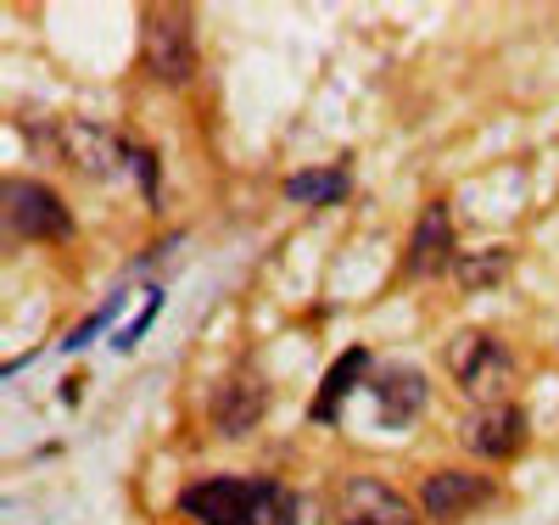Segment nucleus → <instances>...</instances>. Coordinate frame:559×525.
Masks as SVG:
<instances>
[{
	"label": "nucleus",
	"instance_id": "1",
	"mask_svg": "<svg viewBox=\"0 0 559 525\" xmlns=\"http://www.w3.org/2000/svg\"><path fill=\"white\" fill-rule=\"evenodd\" d=\"M280 492H286V487H274V481L207 475V481H197V487L179 492V509L191 514V520H202V525H269Z\"/></svg>",
	"mask_w": 559,
	"mask_h": 525
},
{
	"label": "nucleus",
	"instance_id": "2",
	"mask_svg": "<svg viewBox=\"0 0 559 525\" xmlns=\"http://www.w3.org/2000/svg\"><path fill=\"white\" fill-rule=\"evenodd\" d=\"M448 369H453V380H459V386L471 392L481 408L509 403V386H515V358H509L492 336H481V330H464V336H453Z\"/></svg>",
	"mask_w": 559,
	"mask_h": 525
},
{
	"label": "nucleus",
	"instance_id": "3",
	"mask_svg": "<svg viewBox=\"0 0 559 525\" xmlns=\"http://www.w3.org/2000/svg\"><path fill=\"white\" fill-rule=\"evenodd\" d=\"M140 28H146V68L163 84L179 90V84L197 79V28L179 7H152L146 17H140Z\"/></svg>",
	"mask_w": 559,
	"mask_h": 525
},
{
	"label": "nucleus",
	"instance_id": "4",
	"mask_svg": "<svg viewBox=\"0 0 559 525\" xmlns=\"http://www.w3.org/2000/svg\"><path fill=\"white\" fill-rule=\"evenodd\" d=\"M0 202H7V229H17L23 241H68L73 235V218L57 202V190H45L34 179H7Z\"/></svg>",
	"mask_w": 559,
	"mask_h": 525
},
{
	"label": "nucleus",
	"instance_id": "5",
	"mask_svg": "<svg viewBox=\"0 0 559 525\" xmlns=\"http://www.w3.org/2000/svg\"><path fill=\"white\" fill-rule=\"evenodd\" d=\"M336 525H419L414 520V503L403 492H392L376 475H347L336 487Z\"/></svg>",
	"mask_w": 559,
	"mask_h": 525
},
{
	"label": "nucleus",
	"instance_id": "6",
	"mask_svg": "<svg viewBox=\"0 0 559 525\" xmlns=\"http://www.w3.org/2000/svg\"><path fill=\"white\" fill-rule=\"evenodd\" d=\"M487 498H492V481H487V475H471V469H437L431 481H426V492H419V509H426V520L453 525V520H464L471 509H481Z\"/></svg>",
	"mask_w": 559,
	"mask_h": 525
},
{
	"label": "nucleus",
	"instance_id": "7",
	"mask_svg": "<svg viewBox=\"0 0 559 525\" xmlns=\"http://www.w3.org/2000/svg\"><path fill=\"white\" fill-rule=\"evenodd\" d=\"M57 146L62 157L79 168V174H96V179H112L123 168V146H118V134L102 129V123H84V118H68L57 129Z\"/></svg>",
	"mask_w": 559,
	"mask_h": 525
},
{
	"label": "nucleus",
	"instance_id": "8",
	"mask_svg": "<svg viewBox=\"0 0 559 525\" xmlns=\"http://www.w3.org/2000/svg\"><path fill=\"white\" fill-rule=\"evenodd\" d=\"M464 448L481 453V458H515L521 442H526V414L515 403H492V408H476L471 425H464Z\"/></svg>",
	"mask_w": 559,
	"mask_h": 525
},
{
	"label": "nucleus",
	"instance_id": "9",
	"mask_svg": "<svg viewBox=\"0 0 559 525\" xmlns=\"http://www.w3.org/2000/svg\"><path fill=\"white\" fill-rule=\"evenodd\" d=\"M258 419H263V386H258L252 369H236L213 392V431L218 437H247V431H258Z\"/></svg>",
	"mask_w": 559,
	"mask_h": 525
},
{
	"label": "nucleus",
	"instance_id": "10",
	"mask_svg": "<svg viewBox=\"0 0 559 525\" xmlns=\"http://www.w3.org/2000/svg\"><path fill=\"white\" fill-rule=\"evenodd\" d=\"M453 263H459V241H453L448 207H426V213H419V224H414V235H408L403 269L426 279V274H442V269H453Z\"/></svg>",
	"mask_w": 559,
	"mask_h": 525
},
{
	"label": "nucleus",
	"instance_id": "11",
	"mask_svg": "<svg viewBox=\"0 0 559 525\" xmlns=\"http://www.w3.org/2000/svg\"><path fill=\"white\" fill-rule=\"evenodd\" d=\"M376 403H381V419L386 425H408L419 408H426V374L408 369V363H392L376 374Z\"/></svg>",
	"mask_w": 559,
	"mask_h": 525
},
{
	"label": "nucleus",
	"instance_id": "12",
	"mask_svg": "<svg viewBox=\"0 0 559 525\" xmlns=\"http://www.w3.org/2000/svg\"><path fill=\"white\" fill-rule=\"evenodd\" d=\"M369 369V353L364 347H347L336 363H331V374H324V386H319V397H313V419H336L342 414V403H347V392H353V380Z\"/></svg>",
	"mask_w": 559,
	"mask_h": 525
},
{
	"label": "nucleus",
	"instance_id": "13",
	"mask_svg": "<svg viewBox=\"0 0 559 525\" xmlns=\"http://www.w3.org/2000/svg\"><path fill=\"white\" fill-rule=\"evenodd\" d=\"M509 247H481V252H464L453 269H459V285H471V291H481V285H498L509 274Z\"/></svg>",
	"mask_w": 559,
	"mask_h": 525
},
{
	"label": "nucleus",
	"instance_id": "14",
	"mask_svg": "<svg viewBox=\"0 0 559 525\" xmlns=\"http://www.w3.org/2000/svg\"><path fill=\"white\" fill-rule=\"evenodd\" d=\"M353 190V179L342 174V168H331V174H297L292 184H286V196L292 202H342Z\"/></svg>",
	"mask_w": 559,
	"mask_h": 525
},
{
	"label": "nucleus",
	"instance_id": "15",
	"mask_svg": "<svg viewBox=\"0 0 559 525\" xmlns=\"http://www.w3.org/2000/svg\"><path fill=\"white\" fill-rule=\"evenodd\" d=\"M269 525H324V503L313 492H280Z\"/></svg>",
	"mask_w": 559,
	"mask_h": 525
},
{
	"label": "nucleus",
	"instance_id": "16",
	"mask_svg": "<svg viewBox=\"0 0 559 525\" xmlns=\"http://www.w3.org/2000/svg\"><path fill=\"white\" fill-rule=\"evenodd\" d=\"M157 313H163V291H146V308H140V313H134V319L118 330V336H112V347H118V353H129V347H134V342L152 330V319H157Z\"/></svg>",
	"mask_w": 559,
	"mask_h": 525
},
{
	"label": "nucleus",
	"instance_id": "17",
	"mask_svg": "<svg viewBox=\"0 0 559 525\" xmlns=\"http://www.w3.org/2000/svg\"><path fill=\"white\" fill-rule=\"evenodd\" d=\"M118 308H123V297H112V302H107V308H102L96 319H84V324L73 330V336H68L62 347H68V353H79V347H90V342H96V336H102V330H107V324L118 319Z\"/></svg>",
	"mask_w": 559,
	"mask_h": 525
},
{
	"label": "nucleus",
	"instance_id": "18",
	"mask_svg": "<svg viewBox=\"0 0 559 525\" xmlns=\"http://www.w3.org/2000/svg\"><path fill=\"white\" fill-rule=\"evenodd\" d=\"M129 163H134L140 190H146V196H157V163H152V157H129Z\"/></svg>",
	"mask_w": 559,
	"mask_h": 525
}]
</instances>
